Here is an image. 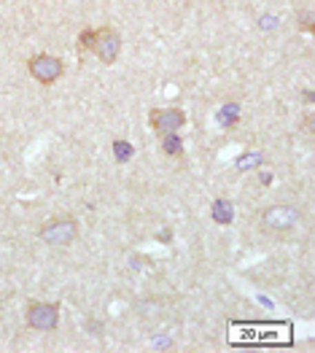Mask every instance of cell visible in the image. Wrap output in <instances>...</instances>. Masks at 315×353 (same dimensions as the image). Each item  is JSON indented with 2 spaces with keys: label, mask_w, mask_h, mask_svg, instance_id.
<instances>
[{
  "label": "cell",
  "mask_w": 315,
  "mask_h": 353,
  "mask_svg": "<svg viewBox=\"0 0 315 353\" xmlns=\"http://www.w3.org/2000/svg\"><path fill=\"white\" fill-rule=\"evenodd\" d=\"M76 237H79V224L68 216L52 219L41 227V240L49 243V245H70Z\"/></svg>",
  "instance_id": "2"
},
{
  "label": "cell",
  "mask_w": 315,
  "mask_h": 353,
  "mask_svg": "<svg viewBox=\"0 0 315 353\" xmlns=\"http://www.w3.org/2000/svg\"><path fill=\"white\" fill-rule=\"evenodd\" d=\"M162 148H165V154H170V157H178V154L183 151V141L178 138V132L162 135Z\"/></svg>",
  "instance_id": "8"
},
{
  "label": "cell",
  "mask_w": 315,
  "mask_h": 353,
  "mask_svg": "<svg viewBox=\"0 0 315 353\" xmlns=\"http://www.w3.org/2000/svg\"><path fill=\"white\" fill-rule=\"evenodd\" d=\"M89 52L100 59L103 65H114L116 59H119V52H121V35H119V30L108 28V25L94 30V32H92V46H89Z\"/></svg>",
  "instance_id": "1"
},
{
  "label": "cell",
  "mask_w": 315,
  "mask_h": 353,
  "mask_svg": "<svg viewBox=\"0 0 315 353\" xmlns=\"http://www.w3.org/2000/svg\"><path fill=\"white\" fill-rule=\"evenodd\" d=\"M299 25H302V30H305V32H313V30H315L313 14H310V11H302V14H299Z\"/></svg>",
  "instance_id": "11"
},
{
  "label": "cell",
  "mask_w": 315,
  "mask_h": 353,
  "mask_svg": "<svg viewBox=\"0 0 315 353\" xmlns=\"http://www.w3.org/2000/svg\"><path fill=\"white\" fill-rule=\"evenodd\" d=\"M210 216H213V221H219V224H232L234 208H232L230 200H216L213 208H210Z\"/></svg>",
  "instance_id": "7"
},
{
  "label": "cell",
  "mask_w": 315,
  "mask_h": 353,
  "mask_svg": "<svg viewBox=\"0 0 315 353\" xmlns=\"http://www.w3.org/2000/svg\"><path fill=\"white\" fill-rule=\"evenodd\" d=\"M92 32H94V30H84V32L79 35V52H86V49L92 46Z\"/></svg>",
  "instance_id": "12"
},
{
  "label": "cell",
  "mask_w": 315,
  "mask_h": 353,
  "mask_svg": "<svg viewBox=\"0 0 315 353\" xmlns=\"http://www.w3.org/2000/svg\"><path fill=\"white\" fill-rule=\"evenodd\" d=\"M28 324L38 332H52L59 324V305L54 302H32L28 307Z\"/></svg>",
  "instance_id": "5"
},
{
  "label": "cell",
  "mask_w": 315,
  "mask_h": 353,
  "mask_svg": "<svg viewBox=\"0 0 315 353\" xmlns=\"http://www.w3.org/2000/svg\"><path fill=\"white\" fill-rule=\"evenodd\" d=\"M148 124L156 135H170L186 124V114L181 108H154L148 114Z\"/></svg>",
  "instance_id": "4"
},
{
  "label": "cell",
  "mask_w": 315,
  "mask_h": 353,
  "mask_svg": "<svg viewBox=\"0 0 315 353\" xmlns=\"http://www.w3.org/2000/svg\"><path fill=\"white\" fill-rule=\"evenodd\" d=\"M261 221H264L267 230L283 232V230H291L299 221V210L291 205H270L261 213Z\"/></svg>",
  "instance_id": "6"
},
{
  "label": "cell",
  "mask_w": 315,
  "mask_h": 353,
  "mask_svg": "<svg viewBox=\"0 0 315 353\" xmlns=\"http://www.w3.org/2000/svg\"><path fill=\"white\" fill-rule=\"evenodd\" d=\"M261 28H264V30L278 28V17H261Z\"/></svg>",
  "instance_id": "13"
},
{
  "label": "cell",
  "mask_w": 315,
  "mask_h": 353,
  "mask_svg": "<svg viewBox=\"0 0 315 353\" xmlns=\"http://www.w3.org/2000/svg\"><path fill=\"white\" fill-rule=\"evenodd\" d=\"M256 165H261V154H254V151H251V154H245V157H240V159H237V170H248V168H256Z\"/></svg>",
  "instance_id": "10"
},
{
  "label": "cell",
  "mask_w": 315,
  "mask_h": 353,
  "mask_svg": "<svg viewBox=\"0 0 315 353\" xmlns=\"http://www.w3.org/2000/svg\"><path fill=\"white\" fill-rule=\"evenodd\" d=\"M30 68V76L38 81V84H43V87H49V84H54L59 76H62V59L52 57V54H35V57H30L28 62Z\"/></svg>",
  "instance_id": "3"
},
{
  "label": "cell",
  "mask_w": 315,
  "mask_h": 353,
  "mask_svg": "<svg viewBox=\"0 0 315 353\" xmlns=\"http://www.w3.org/2000/svg\"><path fill=\"white\" fill-rule=\"evenodd\" d=\"M114 157H116V162H130V159H132V143H127V141H114Z\"/></svg>",
  "instance_id": "9"
}]
</instances>
